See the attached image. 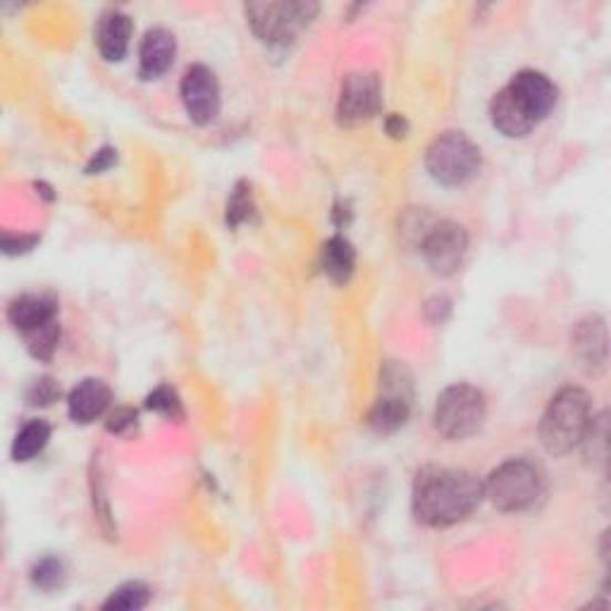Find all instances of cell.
Masks as SVG:
<instances>
[{"label":"cell","mask_w":611,"mask_h":611,"mask_svg":"<svg viewBox=\"0 0 611 611\" xmlns=\"http://www.w3.org/2000/svg\"><path fill=\"white\" fill-rule=\"evenodd\" d=\"M132 29L134 24L130 14L120 10L105 12L96 27V45L101 58L108 60V63H120V60L130 51Z\"/></svg>","instance_id":"15"},{"label":"cell","mask_w":611,"mask_h":611,"mask_svg":"<svg viewBox=\"0 0 611 611\" xmlns=\"http://www.w3.org/2000/svg\"><path fill=\"white\" fill-rule=\"evenodd\" d=\"M414 406V375L402 361H385L380 369V394L369 414L371 431L394 435L402 431Z\"/></svg>","instance_id":"5"},{"label":"cell","mask_w":611,"mask_h":611,"mask_svg":"<svg viewBox=\"0 0 611 611\" xmlns=\"http://www.w3.org/2000/svg\"><path fill=\"white\" fill-rule=\"evenodd\" d=\"M24 342H27L29 354H32L34 359L51 361L58 344H60V323H58V320H53V323L39 328L32 334H27Z\"/></svg>","instance_id":"22"},{"label":"cell","mask_w":611,"mask_h":611,"mask_svg":"<svg viewBox=\"0 0 611 611\" xmlns=\"http://www.w3.org/2000/svg\"><path fill=\"white\" fill-rule=\"evenodd\" d=\"M113 392L99 377H84L68 394V414L74 423L89 425L111 408Z\"/></svg>","instance_id":"12"},{"label":"cell","mask_w":611,"mask_h":611,"mask_svg":"<svg viewBox=\"0 0 611 611\" xmlns=\"http://www.w3.org/2000/svg\"><path fill=\"white\" fill-rule=\"evenodd\" d=\"M134 425H136V411L130 406H120L108 416V425L105 427H108V431L115 435H125L127 431H132Z\"/></svg>","instance_id":"25"},{"label":"cell","mask_w":611,"mask_h":611,"mask_svg":"<svg viewBox=\"0 0 611 611\" xmlns=\"http://www.w3.org/2000/svg\"><path fill=\"white\" fill-rule=\"evenodd\" d=\"M485 418L487 400L478 387L456 382L437 396L433 425L445 439L462 442L473 437L483 427Z\"/></svg>","instance_id":"6"},{"label":"cell","mask_w":611,"mask_h":611,"mask_svg":"<svg viewBox=\"0 0 611 611\" xmlns=\"http://www.w3.org/2000/svg\"><path fill=\"white\" fill-rule=\"evenodd\" d=\"M177 39L163 27L148 29L139 45V76L142 80H158L175 65Z\"/></svg>","instance_id":"14"},{"label":"cell","mask_w":611,"mask_h":611,"mask_svg":"<svg viewBox=\"0 0 611 611\" xmlns=\"http://www.w3.org/2000/svg\"><path fill=\"white\" fill-rule=\"evenodd\" d=\"M256 218V204H253V194L247 182H239V185L232 189V196L227 201V225L229 227H239V225H251Z\"/></svg>","instance_id":"21"},{"label":"cell","mask_w":611,"mask_h":611,"mask_svg":"<svg viewBox=\"0 0 611 611\" xmlns=\"http://www.w3.org/2000/svg\"><path fill=\"white\" fill-rule=\"evenodd\" d=\"M256 39L268 49H287L297 41L301 29L318 14L315 3H251L244 8Z\"/></svg>","instance_id":"8"},{"label":"cell","mask_w":611,"mask_h":611,"mask_svg":"<svg viewBox=\"0 0 611 611\" xmlns=\"http://www.w3.org/2000/svg\"><path fill=\"white\" fill-rule=\"evenodd\" d=\"M115 163H117V151L111 148V146H103L86 163V175H99V173L111 170Z\"/></svg>","instance_id":"26"},{"label":"cell","mask_w":611,"mask_h":611,"mask_svg":"<svg viewBox=\"0 0 611 611\" xmlns=\"http://www.w3.org/2000/svg\"><path fill=\"white\" fill-rule=\"evenodd\" d=\"M49 442H51V425L41 418L29 421L20 427V433L12 439V458L20 464L32 462L34 456H39L45 447H49Z\"/></svg>","instance_id":"18"},{"label":"cell","mask_w":611,"mask_h":611,"mask_svg":"<svg viewBox=\"0 0 611 611\" xmlns=\"http://www.w3.org/2000/svg\"><path fill=\"white\" fill-rule=\"evenodd\" d=\"M452 313V301L445 297H435L425 303V315L431 323H445Z\"/></svg>","instance_id":"28"},{"label":"cell","mask_w":611,"mask_h":611,"mask_svg":"<svg viewBox=\"0 0 611 611\" xmlns=\"http://www.w3.org/2000/svg\"><path fill=\"white\" fill-rule=\"evenodd\" d=\"M425 167L442 187H462L480 170V148L464 132H445L425 151Z\"/></svg>","instance_id":"7"},{"label":"cell","mask_w":611,"mask_h":611,"mask_svg":"<svg viewBox=\"0 0 611 611\" xmlns=\"http://www.w3.org/2000/svg\"><path fill=\"white\" fill-rule=\"evenodd\" d=\"M39 237L37 235H6L3 237V251L8 256H18V253H27L37 247Z\"/></svg>","instance_id":"27"},{"label":"cell","mask_w":611,"mask_h":611,"mask_svg":"<svg viewBox=\"0 0 611 611\" xmlns=\"http://www.w3.org/2000/svg\"><path fill=\"white\" fill-rule=\"evenodd\" d=\"M151 590L139 583V580H130V583L120 586L111 592V598L103 602L105 611H139L148 604Z\"/></svg>","instance_id":"19"},{"label":"cell","mask_w":611,"mask_h":611,"mask_svg":"<svg viewBox=\"0 0 611 611\" xmlns=\"http://www.w3.org/2000/svg\"><path fill=\"white\" fill-rule=\"evenodd\" d=\"M485 499L478 476L466 468L425 466L414 480V516L427 528H449L476 514Z\"/></svg>","instance_id":"1"},{"label":"cell","mask_w":611,"mask_h":611,"mask_svg":"<svg viewBox=\"0 0 611 611\" xmlns=\"http://www.w3.org/2000/svg\"><path fill=\"white\" fill-rule=\"evenodd\" d=\"M592 418V400L586 390H559L549 400L540 421V439L547 454L567 456L569 452L583 445Z\"/></svg>","instance_id":"3"},{"label":"cell","mask_w":611,"mask_h":611,"mask_svg":"<svg viewBox=\"0 0 611 611\" xmlns=\"http://www.w3.org/2000/svg\"><path fill=\"white\" fill-rule=\"evenodd\" d=\"M320 268L334 284H346L356 270V249L346 237H330L320 249Z\"/></svg>","instance_id":"17"},{"label":"cell","mask_w":611,"mask_h":611,"mask_svg":"<svg viewBox=\"0 0 611 611\" xmlns=\"http://www.w3.org/2000/svg\"><path fill=\"white\" fill-rule=\"evenodd\" d=\"M557 101L559 91L547 74L538 70L516 72L490 103L493 127L509 139H521L549 117Z\"/></svg>","instance_id":"2"},{"label":"cell","mask_w":611,"mask_h":611,"mask_svg":"<svg viewBox=\"0 0 611 611\" xmlns=\"http://www.w3.org/2000/svg\"><path fill=\"white\" fill-rule=\"evenodd\" d=\"M385 130L390 136H394V139H404L406 132H408V122L402 117L392 113L387 120H385Z\"/></svg>","instance_id":"29"},{"label":"cell","mask_w":611,"mask_h":611,"mask_svg":"<svg viewBox=\"0 0 611 611\" xmlns=\"http://www.w3.org/2000/svg\"><path fill=\"white\" fill-rule=\"evenodd\" d=\"M60 396V385L53 377H39L34 380L32 385L27 390V404L29 406H51L53 402H58Z\"/></svg>","instance_id":"24"},{"label":"cell","mask_w":611,"mask_h":611,"mask_svg":"<svg viewBox=\"0 0 611 611\" xmlns=\"http://www.w3.org/2000/svg\"><path fill=\"white\" fill-rule=\"evenodd\" d=\"M8 320L22 338H27V334L58 320V301L49 294L14 297L8 306Z\"/></svg>","instance_id":"13"},{"label":"cell","mask_w":611,"mask_h":611,"mask_svg":"<svg viewBox=\"0 0 611 611\" xmlns=\"http://www.w3.org/2000/svg\"><path fill=\"white\" fill-rule=\"evenodd\" d=\"M466 251H468L466 229L452 220H439L431 225L421 239V253L425 258L427 268H431L435 275H442V278H447V275H454L458 268H462Z\"/></svg>","instance_id":"9"},{"label":"cell","mask_w":611,"mask_h":611,"mask_svg":"<svg viewBox=\"0 0 611 611\" xmlns=\"http://www.w3.org/2000/svg\"><path fill=\"white\" fill-rule=\"evenodd\" d=\"M68 567L60 557H43L32 567V583L43 592H53L65 586Z\"/></svg>","instance_id":"20"},{"label":"cell","mask_w":611,"mask_h":611,"mask_svg":"<svg viewBox=\"0 0 611 611\" xmlns=\"http://www.w3.org/2000/svg\"><path fill=\"white\" fill-rule=\"evenodd\" d=\"M573 351L580 359V363L588 365V371L604 369L607 363V328L600 315H588L580 320L576 332H573Z\"/></svg>","instance_id":"16"},{"label":"cell","mask_w":611,"mask_h":611,"mask_svg":"<svg viewBox=\"0 0 611 611\" xmlns=\"http://www.w3.org/2000/svg\"><path fill=\"white\" fill-rule=\"evenodd\" d=\"M146 408L148 411H156V414L170 418V421H182V418H185V408H182L179 394L170 385H160V387L153 390L146 396Z\"/></svg>","instance_id":"23"},{"label":"cell","mask_w":611,"mask_h":611,"mask_svg":"<svg viewBox=\"0 0 611 611\" xmlns=\"http://www.w3.org/2000/svg\"><path fill=\"white\" fill-rule=\"evenodd\" d=\"M483 487L485 497L493 501L495 509L518 514L535 507V501L542 497L545 476L528 458H509L487 476Z\"/></svg>","instance_id":"4"},{"label":"cell","mask_w":611,"mask_h":611,"mask_svg":"<svg viewBox=\"0 0 611 611\" xmlns=\"http://www.w3.org/2000/svg\"><path fill=\"white\" fill-rule=\"evenodd\" d=\"M179 96L185 103L187 115L196 125H210L220 115V84L218 76L206 65L187 68L179 84Z\"/></svg>","instance_id":"11"},{"label":"cell","mask_w":611,"mask_h":611,"mask_svg":"<svg viewBox=\"0 0 611 611\" xmlns=\"http://www.w3.org/2000/svg\"><path fill=\"white\" fill-rule=\"evenodd\" d=\"M382 111V86L373 72H351L344 76L340 101H338V120L342 127H356L361 122H369Z\"/></svg>","instance_id":"10"}]
</instances>
